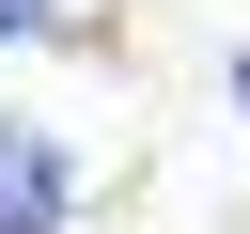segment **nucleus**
I'll return each mask as SVG.
<instances>
[{
    "instance_id": "f257e3e1",
    "label": "nucleus",
    "mask_w": 250,
    "mask_h": 234,
    "mask_svg": "<svg viewBox=\"0 0 250 234\" xmlns=\"http://www.w3.org/2000/svg\"><path fill=\"white\" fill-rule=\"evenodd\" d=\"M62 203H78V156L31 109H0V234H62Z\"/></svg>"
},
{
    "instance_id": "f03ea898",
    "label": "nucleus",
    "mask_w": 250,
    "mask_h": 234,
    "mask_svg": "<svg viewBox=\"0 0 250 234\" xmlns=\"http://www.w3.org/2000/svg\"><path fill=\"white\" fill-rule=\"evenodd\" d=\"M62 16H78V0H0V47H16V31H62Z\"/></svg>"
},
{
    "instance_id": "7ed1b4c3",
    "label": "nucleus",
    "mask_w": 250,
    "mask_h": 234,
    "mask_svg": "<svg viewBox=\"0 0 250 234\" xmlns=\"http://www.w3.org/2000/svg\"><path fill=\"white\" fill-rule=\"evenodd\" d=\"M234 94H250V62H234Z\"/></svg>"
}]
</instances>
